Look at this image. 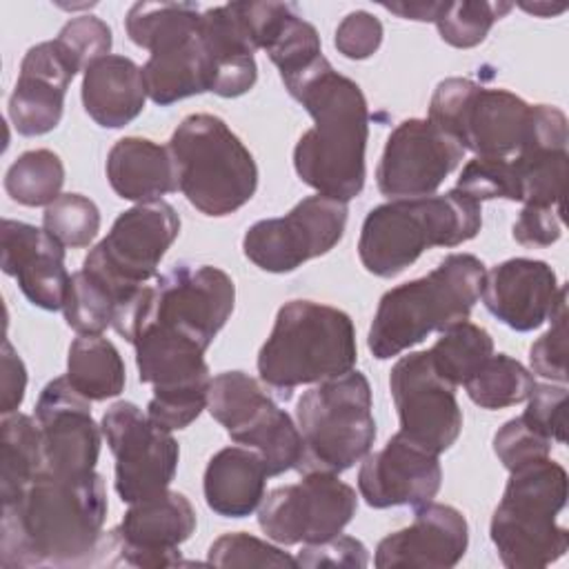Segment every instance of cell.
<instances>
[{
  "mask_svg": "<svg viewBox=\"0 0 569 569\" xmlns=\"http://www.w3.org/2000/svg\"><path fill=\"white\" fill-rule=\"evenodd\" d=\"M533 387L531 371L507 353H491L465 382L467 396L482 409H505L525 402Z\"/></svg>",
  "mask_w": 569,
  "mask_h": 569,
  "instance_id": "cell-35",
  "label": "cell"
},
{
  "mask_svg": "<svg viewBox=\"0 0 569 569\" xmlns=\"http://www.w3.org/2000/svg\"><path fill=\"white\" fill-rule=\"evenodd\" d=\"M64 164L51 149L20 153L4 173V191L24 207H49L62 196Z\"/></svg>",
  "mask_w": 569,
  "mask_h": 569,
  "instance_id": "cell-37",
  "label": "cell"
},
{
  "mask_svg": "<svg viewBox=\"0 0 569 569\" xmlns=\"http://www.w3.org/2000/svg\"><path fill=\"white\" fill-rule=\"evenodd\" d=\"M562 236V207L525 204L513 222V238L522 247H549Z\"/></svg>",
  "mask_w": 569,
  "mask_h": 569,
  "instance_id": "cell-49",
  "label": "cell"
},
{
  "mask_svg": "<svg viewBox=\"0 0 569 569\" xmlns=\"http://www.w3.org/2000/svg\"><path fill=\"white\" fill-rule=\"evenodd\" d=\"M44 469L36 418L13 411L0 422V500L11 502Z\"/></svg>",
  "mask_w": 569,
  "mask_h": 569,
  "instance_id": "cell-32",
  "label": "cell"
},
{
  "mask_svg": "<svg viewBox=\"0 0 569 569\" xmlns=\"http://www.w3.org/2000/svg\"><path fill=\"white\" fill-rule=\"evenodd\" d=\"M456 191L465 193L467 198L482 202L493 198H505L518 202V189H516V176L511 160H498V158H473L469 160L456 182Z\"/></svg>",
  "mask_w": 569,
  "mask_h": 569,
  "instance_id": "cell-42",
  "label": "cell"
},
{
  "mask_svg": "<svg viewBox=\"0 0 569 569\" xmlns=\"http://www.w3.org/2000/svg\"><path fill=\"white\" fill-rule=\"evenodd\" d=\"M76 73L78 67L58 40L40 42L24 53L9 96V120L20 136H44L60 124L64 96Z\"/></svg>",
  "mask_w": 569,
  "mask_h": 569,
  "instance_id": "cell-22",
  "label": "cell"
},
{
  "mask_svg": "<svg viewBox=\"0 0 569 569\" xmlns=\"http://www.w3.org/2000/svg\"><path fill=\"white\" fill-rule=\"evenodd\" d=\"M511 2L491 0H453L440 2L436 27L440 38L456 49H471L480 44L491 31L493 22L511 11Z\"/></svg>",
  "mask_w": 569,
  "mask_h": 569,
  "instance_id": "cell-38",
  "label": "cell"
},
{
  "mask_svg": "<svg viewBox=\"0 0 569 569\" xmlns=\"http://www.w3.org/2000/svg\"><path fill=\"white\" fill-rule=\"evenodd\" d=\"M0 267L18 280L20 291L31 305L44 311L62 309L71 276L64 267V247L49 231L4 218Z\"/></svg>",
  "mask_w": 569,
  "mask_h": 569,
  "instance_id": "cell-24",
  "label": "cell"
},
{
  "mask_svg": "<svg viewBox=\"0 0 569 569\" xmlns=\"http://www.w3.org/2000/svg\"><path fill=\"white\" fill-rule=\"evenodd\" d=\"M520 9L533 13V16H540V18H549V16H556V13H562L567 9V4H549V2H520Z\"/></svg>",
  "mask_w": 569,
  "mask_h": 569,
  "instance_id": "cell-52",
  "label": "cell"
},
{
  "mask_svg": "<svg viewBox=\"0 0 569 569\" xmlns=\"http://www.w3.org/2000/svg\"><path fill=\"white\" fill-rule=\"evenodd\" d=\"M0 369H2V380H0V411L13 413L18 411L24 389H27V367L18 351L11 347V342L4 338L2 340V353H0Z\"/></svg>",
  "mask_w": 569,
  "mask_h": 569,
  "instance_id": "cell-50",
  "label": "cell"
},
{
  "mask_svg": "<svg viewBox=\"0 0 569 569\" xmlns=\"http://www.w3.org/2000/svg\"><path fill=\"white\" fill-rule=\"evenodd\" d=\"M67 380L91 402L116 398L127 382L122 356L102 333L78 336L69 347Z\"/></svg>",
  "mask_w": 569,
  "mask_h": 569,
  "instance_id": "cell-31",
  "label": "cell"
},
{
  "mask_svg": "<svg viewBox=\"0 0 569 569\" xmlns=\"http://www.w3.org/2000/svg\"><path fill=\"white\" fill-rule=\"evenodd\" d=\"M567 502V471L538 458L511 469L502 500L489 522L491 542L509 569H542L569 547V531L556 522Z\"/></svg>",
  "mask_w": 569,
  "mask_h": 569,
  "instance_id": "cell-6",
  "label": "cell"
},
{
  "mask_svg": "<svg viewBox=\"0 0 569 569\" xmlns=\"http://www.w3.org/2000/svg\"><path fill=\"white\" fill-rule=\"evenodd\" d=\"M549 320L551 327L529 349L531 371L551 382L567 385V291L560 296Z\"/></svg>",
  "mask_w": 569,
  "mask_h": 569,
  "instance_id": "cell-44",
  "label": "cell"
},
{
  "mask_svg": "<svg viewBox=\"0 0 569 569\" xmlns=\"http://www.w3.org/2000/svg\"><path fill=\"white\" fill-rule=\"evenodd\" d=\"M298 567H347V569H362L369 565L367 547L351 538V536H331L322 542L302 545L298 558Z\"/></svg>",
  "mask_w": 569,
  "mask_h": 569,
  "instance_id": "cell-48",
  "label": "cell"
},
{
  "mask_svg": "<svg viewBox=\"0 0 569 569\" xmlns=\"http://www.w3.org/2000/svg\"><path fill=\"white\" fill-rule=\"evenodd\" d=\"M487 269L473 253H451L422 278L389 289L376 309L367 347L373 358L387 360L469 320L480 300Z\"/></svg>",
  "mask_w": 569,
  "mask_h": 569,
  "instance_id": "cell-3",
  "label": "cell"
},
{
  "mask_svg": "<svg viewBox=\"0 0 569 569\" xmlns=\"http://www.w3.org/2000/svg\"><path fill=\"white\" fill-rule=\"evenodd\" d=\"M442 485L438 453L416 445L400 431L362 458L358 491L373 509L418 507L436 498Z\"/></svg>",
  "mask_w": 569,
  "mask_h": 569,
  "instance_id": "cell-21",
  "label": "cell"
},
{
  "mask_svg": "<svg viewBox=\"0 0 569 569\" xmlns=\"http://www.w3.org/2000/svg\"><path fill=\"white\" fill-rule=\"evenodd\" d=\"M42 229L62 247H89L100 231V209L82 193H62L44 207Z\"/></svg>",
  "mask_w": 569,
  "mask_h": 569,
  "instance_id": "cell-40",
  "label": "cell"
},
{
  "mask_svg": "<svg viewBox=\"0 0 569 569\" xmlns=\"http://www.w3.org/2000/svg\"><path fill=\"white\" fill-rule=\"evenodd\" d=\"M358 360L351 318L313 300H289L258 351L260 380L289 396L300 385H316L349 373Z\"/></svg>",
  "mask_w": 569,
  "mask_h": 569,
  "instance_id": "cell-5",
  "label": "cell"
},
{
  "mask_svg": "<svg viewBox=\"0 0 569 569\" xmlns=\"http://www.w3.org/2000/svg\"><path fill=\"white\" fill-rule=\"evenodd\" d=\"M413 509V522L409 527L393 531L378 542L373 565L378 569H447L458 565L469 545V527L465 516L451 505L431 500Z\"/></svg>",
  "mask_w": 569,
  "mask_h": 569,
  "instance_id": "cell-23",
  "label": "cell"
},
{
  "mask_svg": "<svg viewBox=\"0 0 569 569\" xmlns=\"http://www.w3.org/2000/svg\"><path fill=\"white\" fill-rule=\"evenodd\" d=\"M284 87L313 118V127L300 136L293 149L296 173L320 196L340 202L353 200L367 178L369 109L362 89L338 73L327 58Z\"/></svg>",
  "mask_w": 569,
  "mask_h": 569,
  "instance_id": "cell-2",
  "label": "cell"
},
{
  "mask_svg": "<svg viewBox=\"0 0 569 569\" xmlns=\"http://www.w3.org/2000/svg\"><path fill=\"white\" fill-rule=\"evenodd\" d=\"M267 467L249 447H224L211 456L202 478L207 507L222 518L251 516L267 487Z\"/></svg>",
  "mask_w": 569,
  "mask_h": 569,
  "instance_id": "cell-29",
  "label": "cell"
},
{
  "mask_svg": "<svg viewBox=\"0 0 569 569\" xmlns=\"http://www.w3.org/2000/svg\"><path fill=\"white\" fill-rule=\"evenodd\" d=\"M491 353L493 340L489 331L469 320L445 329L429 349L433 369L453 387L465 385Z\"/></svg>",
  "mask_w": 569,
  "mask_h": 569,
  "instance_id": "cell-36",
  "label": "cell"
},
{
  "mask_svg": "<svg viewBox=\"0 0 569 569\" xmlns=\"http://www.w3.org/2000/svg\"><path fill=\"white\" fill-rule=\"evenodd\" d=\"M382 33V22L373 13L358 9L342 18V22L336 29L333 44L338 53H342L345 58L365 60L378 51Z\"/></svg>",
  "mask_w": 569,
  "mask_h": 569,
  "instance_id": "cell-47",
  "label": "cell"
},
{
  "mask_svg": "<svg viewBox=\"0 0 569 569\" xmlns=\"http://www.w3.org/2000/svg\"><path fill=\"white\" fill-rule=\"evenodd\" d=\"M529 405L522 418L551 442L565 445L567 440V387L565 385H536L529 393Z\"/></svg>",
  "mask_w": 569,
  "mask_h": 569,
  "instance_id": "cell-46",
  "label": "cell"
},
{
  "mask_svg": "<svg viewBox=\"0 0 569 569\" xmlns=\"http://www.w3.org/2000/svg\"><path fill=\"white\" fill-rule=\"evenodd\" d=\"M462 156L465 149L451 133L429 120L409 118L385 142L376 169L378 189L391 200L433 196Z\"/></svg>",
  "mask_w": 569,
  "mask_h": 569,
  "instance_id": "cell-19",
  "label": "cell"
},
{
  "mask_svg": "<svg viewBox=\"0 0 569 569\" xmlns=\"http://www.w3.org/2000/svg\"><path fill=\"white\" fill-rule=\"evenodd\" d=\"M387 11L398 13L400 18L407 20H418V22H433L436 13L440 9V2H385L382 4Z\"/></svg>",
  "mask_w": 569,
  "mask_h": 569,
  "instance_id": "cell-51",
  "label": "cell"
},
{
  "mask_svg": "<svg viewBox=\"0 0 569 569\" xmlns=\"http://www.w3.org/2000/svg\"><path fill=\"white\" fill-rule=\"evenodd\" d=\"M169 153L178 191L209 218L238 211L258 189V167L251 151L218 116H187L171 133Z\"/></svg>",
  "mask_w": 569,
  "mask_h": 569,
  "instance_id": "cell-7",
  "label": "cell"
},
{
  "mask_svg": "<svg viewBox=\"0 0 569 569\" xmlns=\"http://www.w3.org/2000/svg\"><path fill=\"white\" fill-rule=\"evenodd\" d=\"M147 100L142 69L124 56H104L82 78V104L89 118L104 129H120L136 120Z\"/></svg>",
  "mask_w": 569,
  "mask_h": 569,
  "instance_id": "cell-27",
  "label": "cell"
},
{
  "mask_svg": "<svg viewBox=\"0 0 569 569\" xmlns=\"http://www.w3.org/2000/svg\"><path fill=\"white\" fill-rule=\"evenodd\" d=\"M347 213V202L320 193L302 198L289 213L251 224L242 251L262 271L289 273L342 240Z\"/></svg>",
  "mask_w": 569,
  "mask_h": 569,
  "instance_id": "cell-14",
  "label": "cell"
},
{
  "mask_svg": "<svg viewBox=\"0 0 569 569\" xmlns=\"http://www.w3.org/2000/svg\"><path fill=\"white\" fill-rule=\"evenodd\" d=\"M56 40L71 58V62L78 67V71H87L93 62L109 56L113 44L109 24L96 16L71 18L60 29Z\"/></svg>",
  "mask_w": 569,
  "mask_h": 569,
  "instance_id": "cell-43",
  "label": "cell"
},
{
  "mask_svg": "<svg viewBox=\"0 0 569 569\" xmlns=\"http://www.w3.org/2000/svg\"><path fill=\"white\" fill-rule=\"evenodd\" d=\"M142 78L147 96L160 107L209 91V60L198 31L151 51Z\"/></svg>",
  "mask_w": 569,
  "mask_h": 569,
  "instance_id": "cell-30",
  "label": "cell"
},
{
  "mask_svg": "<svg viewBox=\"0 0 569 569\" xmlns=\"http://www.w3.org/2000/svg\"><path fill=\"white\" fill-rule=\"evenodd\" d=\"M107 489L100 473L60 476L42 469L16 500L2 505L0 565H84L102 538Z\"/></svg>",
  "mask_w": 569,
  "mask_h": 569,
  "instance_id": "cell-1",
  "label": "cell"
},
{
  "mask_svg": "<svg viewBox=\"0 0 569 569\" xmlns=\"http://www.w3.org/2000/svg\"><path fill=\"white\" fill-rule=\"evenodd\" d=\"M198 36L209 60V91L220 98L247 93L258 80V64L236 2L202 11Z\"/></svg>",
  "mask_w": 569,
  "mask_h": 569,
  "instance_id": "cell-26",
  "label": "cell"
},
{
  "mask_svg": "<svg viewBox=\"0 0 569 569\" xmlns=\"http://www.w3.org/2000/svg\"><path fill=\"white\" fill-rule=\"evenodd\" d=\"M567 291L556 271L533 258H511L485 276L482 302L491 316L513 331H533L553 313Z\"/></svg>",
  "mask_w": 569,
  "mask_h": 569,
  "instance_id": "cell-25",
  "label": "cell"
},
{
  "mask_svg": "<svg viewBox=\"0 0 569 569\" xmlns=\"http://www.w3.org/2000/svg\"><path fill=\"white\" fill-rule=\"evenodd\" d=\"M296 425L302 436V473H342L362 460L376 440L371 387L365 373L349 371L316 382L296 407Z\"/></svg>",
  "mask_w": 569,
  "mask_h": 569,
  "instance_id": "cell-8",
  "label": "cell"
},
{
  "mask_svg": "<svg viewBox=\"0 0 569 569\" xmlns=\"http://www.w3.org/2000/svg\"><path fill=\"white\" fill-rule=\"evenodd\" d=\"M356 509V489L338 473L311 471L262 498L258 525L278 545H311L342 533Z\"/></svg>",
  "mask_w": 569,
  "mask_h": 569,
  "instance_id": "cell-15",
  "label": "cell"
},
{
  "mask_svg": "<svg viewBox=\"0 0 569 569\" xmlns=\"http://www.w3.org/2000/svg\"><path fill=\"white\" fill-rule=\"evenodd\" d=\"M91 400L80 396L67 376L44 385L36 402L44 469L60 476H87L96 471L102 445V427L91 416Z\"/></svg>",
  "mask_w": 569,
  "mask_h": 569,
  "instance_id": "cell-20",
  "label": "cell"
},
{
  "mask_svg": "<svg viewBox=\"0 0 569 569\" xmlns=\"http://www.w3.org/2000/svg\"><path fill=\"white\" fill-rule=\"evenodd\" d=\"M389 389L402 436L438 456L458 440L462 411L456 387L438 376L429 351L402 356L391 367Z\"/></svg>",
  "mask_w": 569,
  "mask_h": 569,
  "instance_id": "cell-18",
  "label": "cell"
},
{
  "mask_svg": "<svg viewBox=\"0 0 569 569\" xmlns=\"http://www.w3.org/2000/svg\"><path fill=\"white\" fill-rule=\"evenodd\" d=\"M567 164V149H522L511 158L518 202L562 207Z\"/></svg>",
  "mask_w": 569,
  "mask_h": 569,
  "instance_id": "cell-34",
  "label": "cell"
},
{
  "mask_svg": "<svg viewBox=\"0 0 569 569\" xmlns=\"http://www.w3.org/2000/svg\"><path fill=\"white\" fill-rule=\"evenodd\" d=\"M107 180L111 189L131 202L160 200L178 191V178L169 147L149 138H120L107 153Z\"/></svg>",
  "mask_w": 569,
  "mask_h": 569,
  "instance_id": "cell-28",
  "label": "cell"
},
{
  "mask_svg": "<svg viewBox=\"0 0 569 569\" xmlns=\"http://www.w3.org/2000/svg\"><path fill=\"white\" fill-rule=\"evenodd\" d=\"M62 313L78 336H96L111 327L116 300L93 276L80 269L69 280Z\"/></svg>",
  "mask_w": 569,
  "mask_h": 569,
  "instance_id": "cell-39",
  "label": "cell"
},
{
  "mask_svg": "<svg viewBox=\"0 0 569 569\" xmlns=\"http://www.w3.org/2000/svg\"><path fill=\"white\" fill-rule=\"evenodd\" d=\"M131 345L136 347L140 382L153 387L147 405L149 420L164 431L189 427L207 409L211 385L204 362L207 349L178 329L158 322L142 327Z\"/></svg>",
  "mask_w": 569,
  "mask_h": 569,
  "instance_id": "cell-11",
  "label": "cell"
},
{
  "mask_svg": "<svg viewBox=\"0 0 569 569\" xmlns=\"http://www.w3.org/2000/svg\"><path fill=\"white\" fill-rule=\"evenodd\" d=\"M102 433L116 458V493L136 502L169 489L180 458L171 431L156 427L138 405L118 400L102 416Z\"/></svg>",
  "mask_w": 569,
  "mask_h": 569,
  "instance_id": "cell-16",
  "label": "cell"
},
{
  "mask_svg": "<svg viewBox=\"0 0 569 569\" xmlns=\"http://www.w3.org/2000/svg\"><path fill=\"white\" fill-rule=\"evenodd\" d=\"M200 9L191 2H136L124 18L127 36L149 53L198 31Z\"/></svg>",
  "mask_w": 569,
  "mask_h": 569,
  "instance_id": "cell-33",
  "label": "cell"
},
{
  "mask_svg": "<svg viewBox=\"0 0 569 569\" xmlns=\"http://www.w3.org/2000/svg\"><path fill=\"white\" fill-rule=\"evenodd\" d=\"M427 120L478 158L511 160L529 140L531 104L507 89H487L469 78H447L431 96Z\"/></svg>",
  "mask_w": 569,
  "mask_h": 569,
  "instance_id": "cell-10",
  "label": "cell"
},
{
  "mask_svg": "<svg viewBox=\"0 0 569 569\" xmlns=\"http://www.w3.org/2000/svg\"><path fill=\"white\" fill-rule=\"evenodd\" d=\"M196 509L180 491L164 489L129 505L122 522L102 533L98 553L113 556L109 565L173 567L180 565V545L196 531Z\"/></svg>",
  "mask_w": 569,
  "mask_h": 569,
  "instance_id": "cell-17",
  "label": "cell"
},
{
  "mask_svg": "<svg viewBox=\"0 0 569 569\" xmlns=\"http://www.w3.org/2000/svg\"><path fill=\"white\" fill-rule=\"evenodd\" d=\"M122 309L116 333L133 342L142 327L158 322L193 338L204 349L233 311L236 284L213 264H176L153 287H140Z\"/></svg>",
  "mask_w": 569,
  "mask_h": 569,
  "instance_id": "cell-9",
  "label": "cell"
},
{
  "mask_svg": "<svg viewBox=\"0 0 569 569\" xmlns=\"http://www.w3.org/2000/svg\"><path fill=\"white\" fill-rule=\"evenodd\" d=\"M480 227V202L456 189L440 196L396 198L367 213L358 256L369 273L393 278L425 249L458 247L476 238Z\"/></svg>",
  "mask_w": 569,
  "mask_h": 569,
  "instance_id": "cell-4",
  "label": "cell"
},
{
  "mask_svg": "<svg viewBox=\"0 0 569 569\" xmlns=\"http://www.w3.org/2000/svg\"><path fill=\"white\" fill-rule=\"evenodd\" d=\"M207 562L213 567H298L296 558L244 531L224 533L211 542Z\"/></svg>",
  "mask_w": 569,
  "mask_h": 569,
  "instance_id": "cell-41",
  "label": "cell"
},
{
  "mask_svg": "<svg viewBox=\"0 0 569 569\" xmlns=\"http://www.w3.org/2000/svg\"><path fill=\"white\" fill-rule=\"evenodd\" d=\"M207 409L233 442L260 453L269 476L298 467L302 458L298 425L249 373L222 371L213 376Z\"/></svg>",
  "mask_w": 569,
  "mask_h": 569,
  "instance_id": "cell-13",
  "label": "cell"
},
{
  "mask_svg": "<svg viewBox=\"0 0 569 569\" xmlns=\"http://www.w3.org/2000/svg\"><path fill=\"white\" fill-rule=\"evenodd\" d=\"M180 233V218L164 200L138 202L122 211L109 233L87 253L82 269L116 300V307L144 287Z\"/></svg>",
  "mask_w": 569,
  "mask_h": 569,
  "instance_id": "cell-12",
  "label": "cell"
},
{
  "mask_svg": "<svg viewBox=\"0 0 569 569\" xmlns=\"http://www.w3.org/2000/svg\"><path fill=\"white\" fill-rule=\"evenodd\" d=\"M493 453L505 469H516L525 462L547 458L551 453V440L536 431L522 416L507 420L493 436Z\"/></svg>",
  "mask_w": 569,
  "mask_h": 569,
  "instance_id": "cell-45",
  "label": "cell"
}]
</instances>
